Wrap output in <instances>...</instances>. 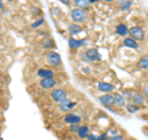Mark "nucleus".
I'll return each mask as SVG.
<instances>
[{"mask_svg":"<svg viewBox=\"0 0 148 140\" xmlns=\"http://www.w3.org/2000/svg\"><path fill=\"white\" fill-rule=\"evenodd\" d=\"M71 17L74 24H84V22L88 20V14L85 10L79 8H74L71 10Z\"/></svg>","mask_w":148,"mask_h":140,"instance_id":"nucleus-1","label":"nucleus"},{"mask_svg":"<svg viewBox=\"0 0 148 140\" xmlns=\"http://www.w3.org/2000/svg\"><path fill=\"white\" fill-rule=\"evenodd\" d=\"M80 57H82L83 61H85V62H99L101 60V56H100L99 51L96 49L86 50L85 52H83L80 55Z\"/></svg>","mask_w":148,"mask_h":140,"instance_id":"nucleus-2","label":"nucleus"},{"mask_svg":"<svg viewBox=\"0 0 148 140\" xmlns=\"http://www.w3.org/2000/svg\"><path fill=\"white\" fill-rule=\"evenodd\" d=\"M46 60H47V63L49 64V66H52L54 68H57L62 64L61 55H59L58 52H56V51H53V50H51L47 52V55H46Z\"/></svg>","mask_w":148,"mask_h":140,"instance_id":"nucleus-3","label":"nucleus"},{"mask_svg":"<svg viewBox=\"0 0 148 140\" xmlns=\"http://www.w3.org/2000/svg\"><path fill=\"white\" fill-rule=\"evenodd\" d=\"M68 97V93L67 91L62 89V88H54V89L51 92V98H52V100H54L56 103H62L63 100H66Z\"/></svg>","mask_w":148,"mask_h":140,"instance_id":"nucleus-4","label":"nucleus"},{"mask_svg":"<svg viewBox=\"0 0 148 140\" xmlns=\"http://www.w3.org/2000/svg\"><path fill=\"white\" fill-rule=\"evenodd\" d=\"M128 35L136 41H142L146 36V32L141 26H132L131 29H128Z\"/></svg>","mask_w":148,"mask_h":140,"instance_id":"nucleus-5","label":"nucleus"},{"mask_svg":"<svg viewBox=\"0 0 148 140\" xmlns=\"http://www.w3.org/2000/svg\"><path fill=\"white\" fill-rule=\"evenodd\" d=\"M130 102L133 104H136L137 107H140V108L146 107V97L143 96V93H141V92H133L132 91V96H131Z\"/></svg>","mask_w":148,"mask_h":140,"instance_id":"nucleus-6","label":"nucleus"},{"mask_svg":"<svg viewBox=\"0 0 148 140\" xmlns=\"http://www.w3.org/2000/svg\"><path fill=\"white\" fill-rule=\"evenodd\" d=\"M58 85V81L54 77H51V78H43L40 81V87L42 89L46 91H49V89H54Z\"/></svg>","mask_w":148,"mask_h":140,"instance_id":"nucleus-7","label":"nucleus"},{"mask_svg":"<svg viewBox=\"0 0 148 140\" xmlns=\"http://www.w3.org/2000/svg\"><path fill=\"white\" fill-rule=\"evenodd\" d=\"M99 102L105 107V108H109V109H112V107L115 105L114 96L111 94V93H104L103 96H100Z\"/></svg>","mask_w":148,"mask_h":140,"instance_id":"nucleus-8","label":"nucleus"},{"mask_svg":"<svg viewBox=\"0 0 148 140\" xmlns=\"http://www.w3.org/2000/svg\"><path fill=\"white\" fill-rule=\"evenodd\" d=\"M114 102H115V105L117 107V108H125L127 104V100H126V98L123 97V94H121V93H119V92H115L114 93Z\"/></svg>","mask_w":148,"mask_h":140,"instance_id":"nucleus-9","label":"nucleus"},{"mask_svg":"<svg viewBox=\"0 0 148 140\" xmlns=\"http://www.w3.org/2000/svg\"><path fill=\"white\" fill-rule=\"evenodd\" d=\"M63 120H64V123H67V124H80L82 116L74 114V113H68L64 115Z\"/></svg>","mask_w":148,"mask_h":140,"instance_id":"nucleus-10","label":"nucleus"},{"mask_svg":"<svg viewBox=\"0 0 148 140\" xmlns=\"http://www.w3.org/2000/svg\"><path fill=\"white\" fill-rule=\"evenodd\" d=\"M98 89L103 93H112L114 91H116L114 85H111L109 82H99L98 83Z\"/></svg>","mask_w":148,"mask_h":140,"instance_id":"nucleus-11","label":"nucleus"},{"mask_svg":"<svg viewBox=\"0 0 148 140\" xmlns=\"http://www.w3.org/2000/svg\"><path fill=\"white\" fill-rule=\"evenodd\" d=\"M123 46L125 47H128V49H132V50H137L138 47H140L138 41L133 40L132 37H130V36H126L123 39Z\"/></svg>","mask_w":148,"mask_h":140,"instance_id":"nucleus-12","label":"nucleus"},{"mask_svg":"<svg viewBox=\"0 0 148 140\" xmlns=\"http://www.w3.org/2000/svg\"><path fill=\"white\" fill-rule=\"evenodd\" d=\"M75 105H77L75 102H72L67 98L66 100H63L62 103H59V109H61L62 112H69V110H72Z\"/></svg>","mask_w":148,"mask_h":140,"instance_id":"nucleus-13","label":"nucleus"},{"mask_svg":"<svg viewBox=\"0 0 148 140\" xmlns=\"http://www.w3.org/2000/svg\"><path fill=\"white\" fill-rule=\"evenodd\" d=\"M137 68L141 71H148V53L143 55L137 61Z\"/></svg>","mask_w":148,"mask_h":140,"instance_id":"nucleus-14","label":"nucleus"},{"mask_svg":"<svg viewBox=\"0 0 148 140\" xmlns=\"http://www.w3.org/2000/svg\"><path fill=\"white\" fill-rule=\"evenodd\" d=\"M37 76H38L41 79L43 78H51V77H54V71L49 68H40L37 71Z\"/></svg>","mask_w":148,"mask_h":140,"instance_id":"nucleus-15","label":"nucleus"},{"mask_svg":"<svg viewBox=\"0 0 148 140\" xmlns=\"http://www.w3.org/2000/svg\"><path fill=\"white\" fill-rule=\"evenodd\" d=\"M68 46H69V49H71L72 51H75L78 49H80L82 47V40H78L75 39L74 36L72 37H69V40H68Z\"/></svg>","mask_w":148,"mask_h":140,"instance_id":"nucleus-16","label":"nucleus"},{"mask_svg":"<svg viewBox=\"0 0 148 140\" xmlns=\"http://www.w3.org/2000/svg\"><path fill=\"white\" fill-rule=\"evenodd\" d=\"M115 32L119 35V36H122V37H126L128 35V27L126 24H123V22H121V24L116 25V27H115Z\"/></svg>","mask_w":148,"mask_h":140,"instance_id":"nucleus-17","label":"nucleus"},{"mask_svg":"<svg viewBox=\"0 0 148 140\" xmlns=\"http://www.w3.org/2000/svg\"><path fill=\"white\" fill-rule=\"evenodd\" d=\"M82 31H83V27H82V25H79V24H74V22H72V24L68 25V32H69V34H71L72 36L80 34Z\"/></svg>","mask_w":148,"mask_h":140,"instance_id":"nucleus-18","label":"nucleus"},{"mask_svg":"<svg viewBox=\"0 0 148 140\" xmlns=\"http://www.w3.org/2000/svg\"><path fill=\"white\" fill-rule=\"evenodd\" d=\"M77 134H78V138L79 139H86V137L90 134V128L88 127V125H80Z\"/></svg>","mask_w":148,"mask_h":140,"instance_id":"nucleus-19","label":"nucleus"},{"mask_svg":"<svg viewBox=\"0 0 148 140\" xmlns=\"http://www.w3.org/2000/svg\"><path fill=\"white\" fill-rule=\"evenodd\" d=\"M74 5L79 9H83V10H88L90 8V0H73Z\"/></svg>","mask_w":148,"mask_h":140,"instance_id":"nucleus-20","label":"nucleus"},{"mask_svg":"<svg viewBox=\"0 0 148 140\" xmlns=\"http://www.w3.org/2000/svg\"><path fill=\"white\" fill-rule=\"evenodd\" d=\"M126 110L130 114H135V113H137L138 110H140V107H137L136 104H133V103H131V102H127V104H126Z\"/></svg>","mask_w":148,"mask_h":140,"instance_id":"nucleus-21","label":"nucleus"},{"mask_svg":"<svg viewBox=\"0 0 148 140\" xmlns=\"http://www.w3.org/2000/svg\"><path fill=\"white\" fill-rule=\"evenodd\" d=\"M131 6H132V0H126V1L120 3L119 9L121 11H128L130 9H131Z\"/></svg>","mask_w":148,"mask_h":140,"instance_id":"nucleus-22","label":"nucleus"},{"mask_svg":"<svg viewBox=\"0 0 148 140\" xmlns=\"http://www.w3.org/2000/svg\"><path fill=\"white\" fill-rule=\"evenodd\" d=\"M43 47H45L46 50H54V49H56V44H54V41H53L52 39H48V40L45 41Z\"/></svg>","mask_w":148,"mask_h":140,"instance_id":"nucleus-23","label":"nucleus"},{"mask_svg":"<svg viewBox=\"0 0 148 140\" xmlns=\"http://www.w3.org/2000/svg\"><path fill=\"white\" fill-rule=\"evenodd\" d=\"M43 24H45V19L43 17H40L38 20H36L34 24L31 25V27H32V29H37V27H40L41 25H43Z\"/></svg>","mask_w":148,"mask_h":140,"instance_id":"nucleus-24","label":"nucleus"},{"mask_svg":"<svg viewBox=\"0 0 148 140\" xmlns=\"http://www.w3.org/2000/svg\"><path fill=\"white\" fill-rule=\"evenodd\" d=\"M30 10H31L32 15H35V16H42V10L38 9V8H31Z\"/></svg>","mask_w":148,"mask_h":140,"instance_id":"nucleus-25","label":"nucleus"},{"mask_svg":"<svg viewBox=\"0 0 148 140\" xmlns=\"http://www.w3.org/2000/svg\"><path fill=\"white\" fill-rule=\"evenodd\" d=\"M79 127H80L79 124H69V132L77 133V132H78V129H79Z\"/></svg>","mask_w":148,"mask_h":140,"instance_id":"nucleus-26","label":"nucleus"},{"mask_svg":"<svg viewBox=\"0 0 148 140\" xmlns=\"http://www.w3.org/2000/svg\"><path fill=\"white\" fill-rule=\"evenodd\" d=\"M108 140H125L123 139V137H122V135H114V137H110Z\"/></svg>","mask_w":148,"mask_h":140,"instance_id":"nucleus-27","label":"nucleus"},{"mask_svg":"<svg viewBox=\"0 0 148 140\" xmlns=\"http://www.w3.org/2000/svg\"><path fill=\"white\" fill-rule=\"evenodd\" d=\"M143 92V96L146 97V99H148V85H146V86H143V89H142Z\"/></svg>","mask_w":148,"mask_h":140,"instance_id":"nucleus-28","label":"nucleus"},{"mask_svg":"<svg viewBox=\"0 0 148 140\" xmlns=\"http://www.w3.org/2000/svg\"><path fill=\"white\" fill-rule=\"evenodd\" d=\"M58 1H61V3H62V4H64L66 6H71L73 0H58Z\"/></svg>","mask_w":148,"mask_h":140,"instance_id":"nucleus-29","label":"nucleus"},{"mask_svg":"<svg viewBox=\"0 0 148 140\" xmlns=\"http://www.w3.org/2000/svg\"><path fill=\"white\" fill-rule=\"evenodd\" d=\"M86 140H98V135H94V134H89L86 137Z\"/></svg>","mask_w":148,"mask_h":140,"instance_id":"nucleus-30","label":"nucleus"},{"mask_svg":"<svg viewBox=\"0 0 148 140\" xmlns=\"http://www.w3.org/2000/svg\"><path fill=\"white\" fill-rule=\"evenodd\" d=\"M4 10V1L3 0H0V11Z\"/></svg>","mask_w":148,"mask_h":140,"instance_id":"nucleus-31","label":"nucleus"},{"mask_svg":"<svg viewBox=\"0 0 148 140\" xmlns=\"http://www.w3.org/2000/svg\"><path fill=\"white\" fill-rule=\"evenodd\" d=\"M103 1H105V3H112L114 0H103Z\"/></svg>","mask_w":148,"mask_h":140,"instance_id":"nucleus-32","label":"nucleus"},{"mask_svg":"<svg viewBox=\"0 0 148 140\" xmlns=\"http://www.w3.org/2000/svg\"><path fill=\"white\" fill-rule=\"evenodd\" d=\"M96 1H99V0H90V4H94V3H96Z\"/></svg>","mask_w":148,"mask_h":140,"instance_id":"nucleus-33","label":"nucleus"},{"mask_svg":"<svg viewBox=\"0 0 148 140\" xmlns=\"http://www.w3.org/2000/svg\"><path fill=\"white\" fill-rule=\"evenodd\" d=\"M117 1H120V3H122V1H126V0H117Z\"/></svg>","mask_w":148,"mask_h":140,"instance_id":"nucleus-34","label":"nucleus"},{"mask_svg":"<svg viewBox=\"0 0 148 140\" xmlns=\"http://www.w3.org/2000/svg\"><path fill=\"white\" fill-rule=\"evenodd\" d=\"M5 1H14V0H5Z\"/></svg>","mask_w":148,"mask_h":140,"instance_id":"nucleus-35","label":"nucleus"},{"mask_svg":"<svg viewBox=\"0 0 148 140\" xmlns=\"http://www.w3.org/2000/svg\"><path fill=\"white\" fill-rule=\"evenodd\" d=\"M125 140H135V139H125Z\"/></svg>","mask_w":148,"mask_h":140,"instance_id":"nucleus-36","label":"nucleus"},{"mask_svg":"<svg viewBox=\"0 0 148 140\" xmlns=\"http://www.w3.org/2000/svg\"><path fill=\"white\" fill-rule=\"evenodd\" d=\"M147 42H148V35H147Z\"/></svg>","mask_w":148,"mask_h":140,"instance_id":"nucleus-37","label":"nucleus"},{"mask_svg":"<svg viewBox=\"0 0 148 140\" xmlns=\"http://www.w3.org/2000/svg\"><path fill=\"white\" fill-rule=\"evenodd\" d=\"M147 20H148V14H147Z\"/></svg>","mask_w":148,"mask_h":140,"instance_id":"nucleus-38","label":"nucleus"}]
</instances>
